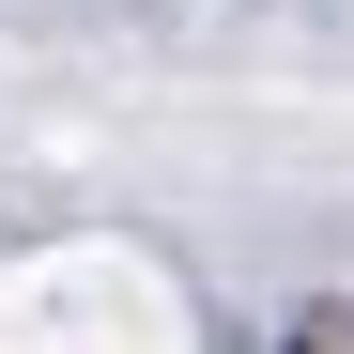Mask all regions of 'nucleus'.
I'll return each mask as SVG.
<instances>
[{
	"instance_id": "1",
	"label": "nucleus",
	"mask_w": 354,
	"mask_h": 354,
	"mask_svg": "<svg viewBox=\"0 0 354 354\" xmlns=\"http://www.w3.org/2000/svg\"><path fill=\"white\" fill-rule=\"evenodd\" d=\"M292 354H308V339H292Z\"/></svg>"
}]
</instances>
